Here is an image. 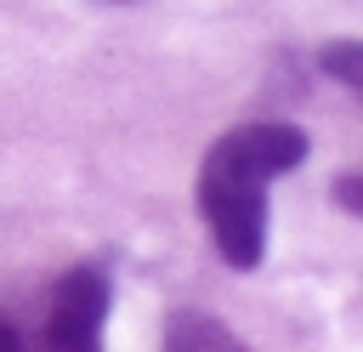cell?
Listing matches in <instances>:
<instances>
[{
    "instance_id": "obj_1",
    "label": "cell",
    "mask_w": 363,
    "mask_h": 352,
    "mask_svg": "<svg viewBox=\"0 0 363 352\" xmlns=\"http://www.w3.org/2000/svg\"><path fill=\"white\" fill-rule=\"evenodd\" d=\"M306 159V136L284 119H261V125H238L233 136H221L204 153L199 170V210L204 227L221 250V261L233 267H255L261 244H267V187L278 176H289Z\"/></svg>"
},
{
    "instance_id": "obj_2",
    "label": "cell",
    "mask_w": 363,
    "mask_h": 352,
    "mask_svg": "<svg viewBox=\"0 0 363 352\" xmlns=\"http://www.w3.org/2000/svg\"><path fill=\"white\" fill-rule=\"evenodd\" d=\"M102 318H108V273L102 267H74L57 278L45 324L23 352H102Z\"/></svg>"
},
{
    "instance_id": "obj_3",
    "label": "cell",
    "mask_w": 363,
    "mask_h": 352,
    "mask_svg": "<svg viewBox=\"0 0 363 352\" xmlns=\"http://www.w3.org/2000/svg\"><path fill=\"white\" fill-rule=\"evenodd\" d=\"M164 352H244L216 318L204 312H176L170 329H164Z\"/></svg>"
},
{
    "instance_id": "obj_4",
    "label": "cell",
    "mask_w": 363,
    "mask_h": 352,
    "mask_svg": "<svg viewBox=\"0 0 363 352\" xmlns=\"http://www.w3.org/2000/svg\"><path fill=\"white\" fill-rule=\"evenodd\" d=\"M323 62H329V68H335V79H346V85H357V79H363V57H357V45H352V40H346V45H329V51H323Z\"/></svg>"
},
{
    "instance_id": "obj_5",
    "label": "cell",
    "mask_w": 363,
    "mask_h": 352,
    "mask_svg": "<svg viewBox=\"0 0 363 352\" xmlns=\"http://www.w3.org/2000/svg\"><path fill=\"white\" fill-rule=\"evenodd\" d=\"M0 352H23V335H17L6 318H0Z\"/></svg>"
}]
</instances>
